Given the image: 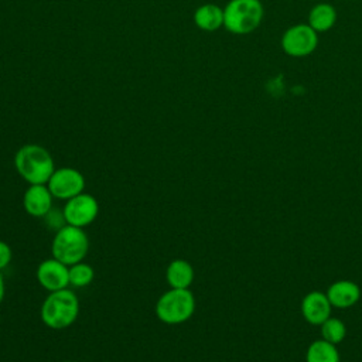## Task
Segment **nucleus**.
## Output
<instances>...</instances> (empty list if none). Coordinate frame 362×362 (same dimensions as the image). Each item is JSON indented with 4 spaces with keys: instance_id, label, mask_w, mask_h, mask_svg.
Returning a JSON list of instances; mask_svg holds the SVG:
<instances>
[{
    "instance_id": "7",
    "label": "nucleus",
    "mask_w": 362,
    "mask_h": 362,
    "mask_svg": "<svg viewBox=\"0 0 362 362\" xmlns=\"http://www.w3.org/2000/svg\"><path fill=\"white\" fill-rule=\"evenodd\" d=\"M318 45V33L308 24H296L287 28L281 37L283 51L294 58L313 54Z\"/></svg>"
},
{
    "instance_id": "20",
    "label": "nucleus",
    "mask_w": 362,
    "mask_h": 362,
    "mask_svg": "<svg viewBox=\"0 0 362 362\" xmlns=\"http://www.w3.org/2000/svg\"><path fill=\"white\" fill-rule=\"evenodd\" d=\"M4 296H6V281H4L3 273L0 272V304L4 300Z\"/></svg>"
},
{
    "instance_id": "16",
    "label": "nucleus",
    "mask_w": 362,
    "mask_h": 362,
    "mask_svg": "<svg viewBox=\"0 0 362 362\" xmlns=\"http://www.w3.org/2000/svg\"><path fill=\"white\" fill-rule=\"evenodd\" d=\"M307 362H339V352L337 346L325 339L314 341L305 355Z\"/></svg>"
},
{
    "instance_id": "5",
    "label": "nucleus",
    "mask_w": 362,
    "mask_h": 362,
    "mask_svg": "<svg viewBox=\"0 0 362 362\" xmlns=\"http://www.w3.org/2000/svg\"><path fill=\"white\" fill-rule=\"evenodd\" d=\"M89 250V239L82 228L72 225L61 226L51 242L52 257L61 260L66 266L82 262Z\"/></svg>"
},
{
    "instance_id": "21",
    "label": "nucleus",
    "mask_w": 362,
    "mask_h": 362,
    "mask_svg": "<svg viewBox=\"0 0 362 362\" xmlns=\"http://www.w3.org/2000/svg\"><path fill=\"white\" fill-rule=\"evenodd\" d=\"M64 362H74V361H64Z\"/></svg>"
},
{
    "instance_id": "1",
    "label": "nucleus",
    "mask_w": 362,
    "mask_h": 362,
    "mask_svg": "<svg viewBox=\"0 0 362 362\" xmlns=\"http://www.w3.org/2000/svg\"><path fill=\"white\" fill-rule=\"evenodd\" d=\"M14 167L18 175L28 184H47L55 170L51 153L35 143L21 146L14 154Z\"/></svg>"
},
{
    "instance_id": "13",
    "label": "nucleus",
    "mask_w": 362,
    "mask_h": 362,
    "mask_svg": "<svg viewBox=\"0 0 362 362\" xmlns=\"http://www.w3.org/2000/svg\"><path fill=\"white\" fill-rule=\"evenodd\" d=\"M194 276V267L185 259H174L165 269V280L171 288H189Z\"/></svg>"
},
{
    "instance_id": "12",
    "label": "nucleus",
    "mask_w": 362,
    "mask_h": 362,
    "mask_svg": "<svg viewBox=\"0 0 362 362\" xmlns=\"http://www.w3.org/2000/svg\"><path fill=\"white\" fill-rule=\"evenodd\" d=\"M327 297L331 305L338 308H348L358 303L361 297V290L354 281L338 280L329 286Z\"/></svg>"
},
{
    "instance_id": "10",
    "label": "nucleus",
    "mask_w": 362,
    "mask_h": 362,
    "mask_svg": "<svg viewBox=\"0 0 362 362\" xmlns=\"http://www.w3.org/2000/svg\"><path fill=\"white\" fill-rule=\"evenodd\" d=\"M54 197L47 184H31L23 194V208L34 218H42L51 212Z\"/></svg>"
},
{
    "instance_id": "4",
    "label": "nucleus",
    "mask_w": 362,
    "mask_h": 362,
    "mask_svg": "<svg viewBox=\"0 0 362 362\" xmlns=\"http://www.w3.org/2000/svg\"><path fill=\"white\" fill-rule=\"evenodd\" d=\"M260 0H229L223 7V27L236 35L255 31L263 20Z\"/></svg>"
},
{
    "instance_id": "9",
    "label": "nucleus",
    "mask_w": 362,
    "mask_h": 362,
    "mask_svg": "<svg viewBox=\"0 0 362 362\" xmlns=\"http://www.w3.org/2000/svg\"><path fill=\"white\" fill-rule=\"evenodd\" d=\"M35 277L48 293L62 290L69 286V266L55 257H49L38 264Z\"/></svg>"
},
{
    "instance_id": "11",
    "label": "nucleus",
    "mask_w": 362,
    "mask_h": 362,
    "mask_svg": "<svg viewBox=\"0 0 362 362\" xmlns=\"http://www.w3.org/2000/svg\"><path fill=\"white\" fill-rule=\"evenodd\" d=\"M331 303L327 294L321 291L308 293L301 301V314L307 322L321 325L331 315Z\"/></svg>"
},
{
    "instance_id": "17",
    "label": "nucleus",
    "mask_w": 362,
    "mask_h": 362,
    "mask_svg": "<svg viewBox=\"0 0 362 362\" xmlns=\"http://www.w3.org/2000/svg\"><path fill=\"white\" fill-rule=\"evenodd\" d=\"M95 279V270L90 264L78 262L69 266V286L72 287H86Z\"/></svg>"
},
{
    "instance_id": "6",
    "label": "nucleus",
    "mask_w": 362,
    "mask_h": 362,
    "mask_svg": "<svg viewBox=\"0 0 362 362\" xmlns=\"http://www.w3.org/2000/svg\"><path fill=\"white\" fill-rule=\"evenodd\" d=\"M99 214V204L92 194L81 192L65 201L62 218L66 225L76 228H86L96 219Z\"/></svg>"
},
{
    "instance_id": "3",
    "label": "nucleus",
    "mask_w": 362,
    "mask_h": 362,
    "mask_svg": "<svg viewBox=\"0 0 362 362\" xmlns=\"http://www.w3.org/2000/svg\"><path fill=\"white\" fill-rule=\"evenodd\" d=\"M195 297L189 288H168L164 291L154 307L156 317L167 325L187 322L195 313Z\"/></svg>"
},
{
    "instance_id": "18",
    "label": "nucleus",
    "mask_w": 362,
    "mask_h": 362,
    "mask_svg": "<svg viewBox=\"0 0 362 362\" xmlns=\"http://www.w3.org/2000/svg\"><path fill=\"white\" fill-rule=\"evenodd\" d=\"M321 335H322V339L337 345L345 338L346 327L341 320L329 317L327 321L321 324Z\"/></svg>"
},
{
    "instance_id": "2",
    "label": "nucleus",
    "mask_w": 362,
    "mask_h": 362,
    "mask_svg": "<svg viewBox=\"0 0 362 362\" xmlns=\"http://www.w3.org/2000/svg\"><path fill=\"white\" fill-rule=\"evenodd\" d=\"M79 315L78 296L66 288L48 293L40 308L41 321L51 329L71 327Z\"/></svg>"
},
{
    "instance_id": "19",
    "label": "nucleus",
    "mask_w": 362,
    "mask_h": 362,
    "mask_svg": "<svg viewBox=\"0 0 362 362\" xmlns=\"http://www.w3.org/2000/svg\"><path fill=\"white\" fill-rule=\"evenodd\" d=\"M11 259H13L11 247L4 240H0V272H3L10 264Z\"/></svg>"
},
{
    "instance_id": "15",
    "label": "nucleus",
    "mask_w": 362,
    "mask_h": 362,
    "mask_svg": "<svg viewBox=\"0 0 362 362\" xmlns=\"http://www.w3.org/2000/svg\"><path fill=\"white\" fill-rule=\"evenodd\" d=\"M337 21V10L328 3L315 4L308 14V25L317 33L328 31Z\"/></svg>"
},
{
    "instance_id": "14",
    "label": "nucleus",
    "mask_w": 362,
    "mask_h": 362,
    "mask_svg": "<svg viewBox=\"0 0 362 362\" xmlns=\"http://www.w3.org/2000/svg\"><path fill=\"white\" fill-rule=\"evenodd\" d=\"M194 23L202 31H216L223 27V8L214 3H205L195 8Z\"/></svg>"
},
{
    "instance_id": "8",
    "label": "nucleus",
    "mask_w": 362,
    "mask_h": 362,
    "mask_svg": "<svg viewBox=\"0 0 362 362\" xmlns=\"http://www.w3.org/2000/svg\"><path fill=\"white\" fill-rule=\"evenodd\" d=\"M47 187L55 199L68 201L69 198L83 192L85 177L74 167L55 168L47 182Z\"/></svg>"
}]
</instances>
